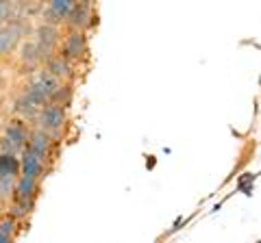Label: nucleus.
Returning <instances> with one entry per match:
<instances>
[{
    "label": "nucleus",
    "mask_w": 261,
    "mask_h": 243,
    "mask_svg": "<svg viewBox=\"0 0 261 243\" xmlns=\"http://www.w3.org/2000/svg\"><path fill=\"white\" fill-rule=\"evenodd\" d=\"M92 22H94L92 3H74L63 26H65V31H81V33H85V31L92 26Z\"/></svg>",
    "instance_id": "0eeeda50"
},
{
    "label": "nucleus",
    "mask_w": 261,
    "mask_h": 243,
    "mask_svg": "<svg viewBox=\"0 0 261 243\" xmlns=\"http://www.w3.org/2000/svg\"><path fill=\"white\" fill-rule=\"evenodd\" d=\"M65 122H68V109L61 107V104H55V102H46L37 113L35 126L55 139V137L61 135Z\"/></svg>",
    "instance_id": "f03ea898"
},
{
    "label": "nucleus",
    "mask_w": 261,
    "mask_h": 243,
    "mask_svg": "<svg viewBox=\"0 0 261 243\" xmlns=\"http://www.w3.org/2000/svg\"><path fill=\"white\" fill-rule=\"evenodd\" d=\"M53 141H55V139H53L50 135H46L44 131H39L37 126H33L31 133H29L27 150L35 152V155L42 157V159H48V157H50V150H53Z\"/></svg>",
    "instance_id": "9b49d317"
},
{
    "label": "nucleus",
    "mask_w": 261,
    "mask_h": 243,
    "mask_svg": "<svg viewBox=\"0 0 261 243\" xmlns=\"http://www.w3.org/2000/svg\"><path fill=\"white\" fill-rule=\"evenodd\" d=\"M44 172H46V159L37 157L35 152L24 148L20 152V176H29V178L39 180L44 176Z\"/></svg>",
    "instance_id": "1a4fd4ad"
},
{
    "label": "nucleus",
    "mask_w": 261,
    "mask_h": 243,
    "mask_svg": "<svg viewBox=\"0 0 261 243\" xmlns=\"http://www.w3.org/2000/svg\"><path fill=\"white\" fill-rule=\"evenodd\" d=\"M48 74L50 76H55L59 83H72L74 80V63H70V61H65L61 54H55V56H50L44 66H42Z\"/></svg>",
    "instance_id": "6e6552de"
},
{
    "label": "nucleus",
    "mask_w": 261,
    "mask_h": 243,
    "mask_svg": "<svg viewBox=\"0 0 261 243\" xmlns=\"http://www.w3.org/2000/svg\"><path fill=\"white\" fill-rule=\"evenodd\" d=\"M50 102L61 104V107L68 109L70 102H72V83H61V87L55 92V96L50 98Z\"/></svg>",
    "instance_id": "dca6fc26"
},
{
    "label": "nucleus",
    "mask_w": 261,
    "mask_h": 243,
    "mask_svg": "<svg viewBox=\"0 0 261 243\" xmlns=\"http://www.w3.org/2000/svg\"><path fill=\"white\" fill-rule=\"evenodd\" d=\"M13 56H15V63H18L24 72H29V74L42 68V54H39L37 46H35V42H33L31 37L22 39L20 46L15 48Z\"/></svg>",
    "instance_id": "39448f33"
},
{
    "label": "nucleus",
    "mask_w": 261,
    "mask_h": 243,
    "mask_svg": "<svg viewBox=\"0 0 261 243\" xmlns=\"http://www.w3.org/2000/svg\"><path fill=\"white\" fill-rule=\"evenodd\" d=\"M24 87L31 89V92H35L39 98H44L46 102H50V98L55 96V92L61 87V83L57 80L55 76H50L44 68H39L35 72H31L29 78H27V83H24Z\"/></svg>",
    "instance_id": "20e7f679"
},
{
    "label": "nucleus",
    "mask_w": 261,
    "mask_h": 243,
    "mask_svg": "<svg viewBox=\"0 0 261 243\" xmlns=\"http://www.w3.org/2000/svg\"><path fill=\"white\" fill-rule=\"evenodd\" d=\"M15 180H18V178H13V176H0V204L13 200Z\"/></svg>",
    "instance_id": "2eb2a0df"
},
{
    "label": "nucleus",
    "mask_w": 261,
    "mask_h": 243,
    "mask_svg": "<svg viewBox=\"0 0 261 243\" xmlns=\"http://www.w3.org/2000/svg\"><path fill=\"white\" fill-rule=\"evenodd\" d=\"M61 26H53V24H46V22H37L33 26V33L31 39L35 42L39 54H42V66L59 52V44H61Z\"/></svg>",
    "instance_id": "f257e3e1"
},
{
    "label": "nucleus",
    "mask_w": 261,
    "mask_h": 243,
    "mask_svg": "<svg viewBox=\"0 0 261 243\" xmlns=\"http://www.w3.org/2000/svg\"><path fill=\"white\" fill-rule=\"evenodd\" d=\"M65 61L76 63L87 54V35L81 31H65L61 35V44H59V52Z\"/></svg>",
    "instance_id": "7ed1b4c3"
},
{
    "label": "nucleus",
    "mask_w": 261,
    "mask_h": 243,
    "mask_svg": "<svg viewBox=\"0 0 261 243\" xmlns=\"http://www.w3.org/2000/svg\"><path fill=\"white\" fill-rule=\"evenodd\" d=\"M18 11H20L18 3H11V0H0V26L13 22L15 15H18Z\"/></svg>",
    "instance_id": "4468645a"
},
{
    "label": "nucleus",
    "mask_w": 261,
    "mask_h": 243,
    "mask_svg": "<svg viewBox=\"0 0 261 243\" xmlns=\"http://www.w3.org/2000/svg\"><path fill=\"white\" fill-rule=\"evenodd\" d=\"M39 109L42 107H39L35 100H31L20 89V94L15 96V100H13V117H20V119L27 122V124H35Z\"/></svg>",
    "instance_id": "9d476101"
},
{
    "label": "nucleus",
    "mask_w": 261,
    "mask_h": 243,
    "mask_svg": "<svg viewBox=\"0 0 261 243\" xmlns=\"http://www.w3.org/2000/svg\"><path fill=\"white\" fill-rule=\"evenodd\" d=\"M29 133H31V126L27 124L24 119L20 117H9L5 122V128H3V137L9 141L15 152H20L27 148V141H29Z\"/></svg>",
    "instance_id": "423d86ee"
},
{
    "label": "nucleus",
    "mask_w": 261,
    "mask_h": 243,
    "mask_svg": "<svg viewBox=\"0 0 261 243\" xmlns=\"http://www.w3.org/2000/svg\"><path fill=\"white\" fill-rule=\"evenodd\" d=\"M0 176H20V157L18 155H0Z\"/></svg>",
    "instance_id": "ddd939ff"
},
{
    "label": "nucleus",
    "mask_w": 261,
    "mask_h": 243,
    "mask_svg": "<svg viewBox=\"0 0 261 243\" xmlns=\"http://www.w3.org/2000/svg\"><path fill=\"white\" fill-rule=\"evenodd\" d=\"M37 189H39V180L29 178V176H18V180H15L13 200H35Z\"/></svg>",
    "instance_id": "f8f14e48"
}]
</instances>
